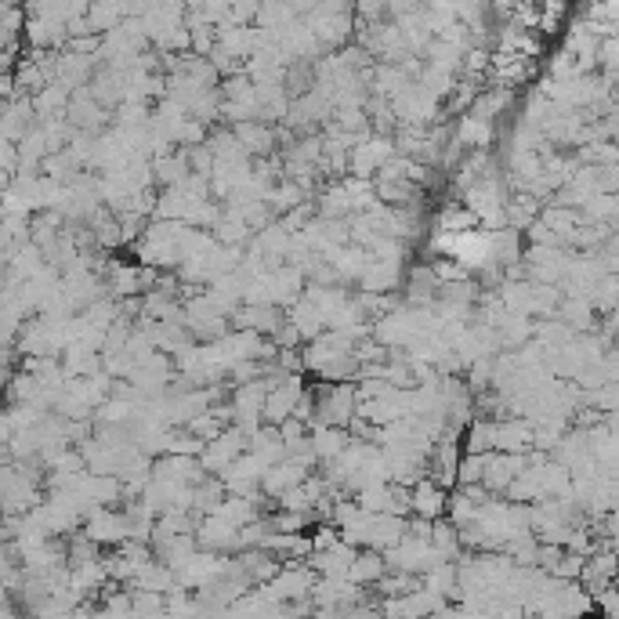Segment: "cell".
Instances as JSON below:
<instances>
[{
  "label": "cell",
  "instance_id": "cell-1",
  "mask_svg": "<svg viewBox=\"0 0 619 619\" xmlns=\"http://www.w3.org/2000/svg\"><path fill=\"white\" fill-rule=\"evenodd\" d=\"M315 580H319V576H315L305 562L283 565V569L276 572V580L265 583L261 591H265V598L272 601V605H301V601H308V594H312Z\"/></svg>",
  "mask_w": 619,
  "mask_h": 619
},
{
  "label": "cell",
  "instance_id": "cell-2",
  "mask_svg": "<svg viewBox=\"0 0 619 619\" xmlns=\"http://www.w3.org/2000/svg\"><path fill=\"white\" fill-rule=\"evenodd\" d=\"M80 533L95 543V547H109V551H116L120 543H127L124 511H120V507H91V511L84 515Z\"/></svg>",
  "mask_w": 619,
  "mask_h": 619
},
{
  "label": "cell",
  "instance_id": "cell-3",
  "mask_svg": "<svg viewBox=\"0 0 619 619\" xmlns=\"http://www.w3.org/2000/svg\"><path fill=\"white\" fill-rule=\"evenodd\" d=\"M247 453V435L232 424V428H221L214 439L203 446V453H200V467L207 471V475H214L218 478L225 467L232 464V460H239Z\"/></svg>",
  "mask_w": 619,
  "mask_h": 619
},
{
  "label": "cell",
  "instance_id": "cell-4",
  "mask_svg": "<svg viewBox=\"0 0 619 619\" xmlns=\"http://www.w3.org/2000/svg\"><path fill=\"white\" fill-rule=\"evenodd\" d=\"M305 373H290L286 381H279L276 388H268L265 395V406H261V424H272V428H279L283 420L294 417V406L297 399L305 395Z\"/></svg>",
  "mask_w": 619,
  "mask_h": 619
},
{
  "label": "cell",
  "instance_id": "cell-5",
  "mask_svg": "<svg viewBox=\"0 0 619 619\" xmlns=\"http://www.w3.org/2000/svg\"><path fill=\"white\" fill-rule=\"evenodd\" d=\"M66 124H69V131L91 134V138H98V134H102L105 127L113 124V113H109V109H102V105H98L95 98L87 95V91H77V95H69Z\"/></svg>",
  "mask_w": 619,
  "mask_h": 619
},
{
  "label": "cell",
  "instance_id": "cell-6",
  "mask_svg": "<svg viewBox=\"0 0 619 619\" xmlns=\"http://www.w3.org/2000/svg\"><path fill=\"white\" fill-rule=\"evenodd\" d=\"M533 449V424L522 417H507L493 424V453L504 457H522Z\"/></svg>",
  "mask_w": 619,
  "mask_h": 619
},
{
  "label": "cell",
  "instance_id": "cell-7",
  "mask_svg": "<svg viewBox=\"0 0 619 619\" xmlns=\"http://www.w3.org/2000/svg\"><path fill=\"white\" fill-rule=\"evenodd\" d=\"M410 515L424 522H439L446 515V489H439L431 478H420L410 489Z\"/></svg>",
  "mask_w": 619,
  "mask_h": 619
},
{
  "label": "cell",
  "instance_id": "cell-8",
  "mask_svg": "<svg viewBox=\"0 0 619 619\" xmlns=\"http://www.w3.org/2000/svg\"><path fill=\"white\" fill-rule=\"evenodd\" d=\"M384 576H388V565H384V558L377 551H355L352 565H348V572H344V580L352 583V587H359V591L377 587Z\"/></svg>",
  "mask_w": 619,
  "mask_h": 619
},
{
  "label": "cell",
  "instance_id": "cell-9",
  "mask_svg": "<svg viewBox=\"0 0 619 619\" xmlns=\"http://www.w3.org/2000/svg\"><path fill=\"white\" fill-rule=\"evenodd\" d=\"M406 536V518H391V515H373L370 518V529H366V543H362V551H377L384 554L388 547Z\"/></svg>",
  "mask_w": 619,
  "mask_h": 619
},
{
  "label": "cell",
  "instance_id": "cell-10",
  "mask_svg": "<svg viewBox=\"0 0 619 619\" xmlns=\"http://www.w3.org/2000/svg\"><path fill=\"white\" fill-rule=\"evenodd\" d=\"M308 442H312V453L319 464H326V460L341 457L344 449L352 446V435L344 428H308Z\"/></svg>",
  "mask_w": 619,
  "mask_h": 619
},
{
  "label": "cell",
  "instance_id": "cell-11",
  "mask_svg": "<svg viewBox=\"0 0 619 619\" xmlns=\"http://www.w3.org/2000/svg\"><path fill=\"white\" fill-rule=\"evenodd\" d=\"M153 178L160 189H174V185H185L189 178V160H185V149H174V153L153 160Z\"/></svg>",
  "mask_w": 619,
  "mask_h": 619
},
{
  "label": "cell",
  "instance_id": "cell-12",
  "mask_svg": "<svg viewBox=\"0 0 619 619\" xmlns=\"http://www.w3.org/2000/svg\"><path fill=\"white\" fill-rule=\"evenodd\" d=\"M384 515H391V518H410V489H406V486H395V482H388V507H384Z\"/></svg>",
  "mask_w": 619,
  "mask_h": 619
},
{
  "label": "cell",
  "instance_id": "cell-13",
  "mask_svg": "<svg viewBox=\"0 0 619 619\" xmlns=\"http://www.w3.org/2000/svg\"><path fill=\"white\" fill-rule=\"evenodd\" d=\"M0 619H29V612L11 609V605H0Z\"/></svg>",
  "mask_w": 619,
  "mask_h": 619
}]
</instances>
